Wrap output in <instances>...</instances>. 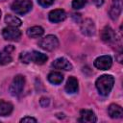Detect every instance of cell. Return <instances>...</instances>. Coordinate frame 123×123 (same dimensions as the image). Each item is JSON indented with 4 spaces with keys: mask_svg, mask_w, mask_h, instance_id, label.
Masks as SVG:
<instances>
[{
    "mask_svg": "<svg viewBox=\"0 0 123 123\" xmlns=\"http://www.w3.org/2000/svg\"><path fill=\"white\" fill-rule=\"evenodd\" d=\"M113 84L114 78L111 75H102L95 82L97 90L103 96H108L110 94L113 87Z\"/></svg>",
    "mask_w": 123,
    "mask_h": 123,
    "instance_id": "obj_1",
    "label": "cell"
},
{
    "mask_svg": "<svg viewBox=\"0 0 123 123\" xmlns=\"http://www.w3.org/2000/svg\"><path fill=\"white\" fill-rule=\"evenodd\" d=\"M19 59L23 63H30L31 62L37 64H43L47 60L48 57L40 52L32 51V52H22L19 55Z\"/></svg>",
    "mask_w": 123,
    "mask_h": 123,
    "instance_id": "obj_2",
    "label": "cell"
},
{
    "mask_svg": "<svg viewBox=\"0 0 123 123\" xmlns=\"http://www.w3.org/2000/svg\"><path fill=\"white\" fill-rule=\"evenodd\" d=\"M32 6L33 3L31 0H13L11 9L17 14H25L31 11Z\"/></svg>",
    "mask_w": 123,
    "mask_h": 123,
    "instance_id": "obj_3",
    "label": "cell"
},
{
    "mask_svg": "<svg viewBox=\"0 0 123 123\" xmlns=\"http://www.w3.org/2000/svg\"><path fill=\"white\" fill-rule=\"evenodd\" d=\"M38 45L40 48L46 50V51H53L58 48L59 46V40L56 36L53 35H48L45 37L41 38L38 42Z\"/></svg>",
    "mask_w": 123,
    "mask_h": 123,
    "instance_id": "obj_4",
    "label": "cell"
},
{
    "mask_svg": "<svg viewBox=\"0 0 123 123\" xmlns=\"http://www.w3.org/2000/svg\"><path fill=\"white\" fill-rule=\"evenodd\" d=\"M24 85H25L24 76L16 75L13 78V80H12L11 86H10V93L12 96H18L22 92V90L24 88Z\"/></svg>",
    "mask_w": 123,
    "mask_h": 123,
    "instance_id": "obj_5",
    "label": "cell"
},
{
    "mask_svg": "<svg viewBox=\"0 0 123 123\" xmlns=\"http://www.w3.org/2000/svg\"><path fill=\"white\" fill-rule=\"evenodd\" d=\"M2 36L7 40L17 41V40H19V38L21 37V32L16 27H11V26H9V27L3 29Z\"/></svg>",
    "mask_w": 123,
    "mask_h": 123,
    "instance_id": "obj_6",
    "label": "cell"
},
{
    "mask_svg": "<svg viewBox=\"0 0 123 123\" xmlns=\"http://www.w3.org/2000/svg\"><path fill=\"white\" fill-rule=\"evenodd\" d=\"M111 64H112V59L111 56L108 55L98 57L94 61V66L100 70H108L111 68Z\"/></svg>",
    "mask_w": 123,
    "mask_h": 123,
    "instance_id": "obj_7",
    "label": "cell"
},
{
    "mask_svg": "<svg viewBox=\"0 0 123 123\" xmlns=\"http://www.w3.org/2000/svg\"><path fill=\"white\" fill-rule=\"evenodd\" d=\"M101 38H102V40L104 42L111 44V43L115 42V40H116V35H115L114 31L110 26H106L101 31Z\"/></svg>",
    "mask_w": 123,
    "mask_h": 123,
    "instance_id": "obj_8",
    "label": "cell"
},
{
    "mask_svg": "<svg viewBox=\"0 0 123 123\" xmlns=\"http://www.w3.org/2000/svg\"><path fill=\"white\" fill-rule=\"evenodd\" d=\"M81 32L83 35L87 36V37L93 36L95 34V25L93 21L89 18L85 19L81 24Z\"/></svg>",
    "mask_w": 123,
    "mask_h": 123,
    "instance_id": "obj_9",
    "label": "cell"
},
{
    "mask_svg": "<svg viewBox=\"0 0 123 123\" xmlns=\"http://www.w3.org/2000/svg\"><path fill=\"white\" fill-rule=\"evenodd\" d=\"M122 12V0H112L111 9L109 11L110 17L113 20L117 19Z\"/></svg>",
    "mask_w": 123,
    "mask_h": 123,
    "instance_id": "obj_10",
    "label": "cell"
},
{
    "mask_svg": "<svg viewBox=\"0 0 123 123\" xmlns=\"http://www.w3.org/2000/svg\"><path fill=\"white\" fill-rule=\"evenodd\" d=\"M52 66L56 69H62V70H71L72 69V64L71 62L66 60L65 58H58L52 62Z\"/></svg>",
    "mask_w": 123,
    "mask_h": 123,
    "instance_id": "obj_11",
    "label": "cell"
},
{
    "mask_svg": "<svg viewBox=\"0 0 123 123\" xmlns=\"http://www.w3.org/2000/svg\"><path fill=\"white\" fill-rule=\"evenodd\" d=\"M97 118L95 113L91 110H82L80 111V122H86V123H94L96 122Z\"/></svg>",
    "mask_w": 123,
    "mask_h": 123,
    "instance_id": "obj_12",
    "label": "cell"
},
{
    "mask_svg": "<svg viewBox=\"0 0 123 123\" xmlns=\"http://www.w3.org/2000/svg\"><path fill=\"white\" fill-rule=\"evenodd\" d=\"M49 20L53 23H58V22H61V21H63L66 17V13L63 10H54V11H51L49 12Z\"/></svg>",
    "mask_w": 123,
    "mask_h": 123,
    "instance_id": "obj_13",
    "label": "cell"
},
{
    "mask_svg": "<svg viewBox=\"0 0 123 123\" xmlns=\"http://www.w3.org/2000/svg\"><path fill=\"white\" fill-rule=\"evenodd\" d=\"M108 113L111 118H121L123 115V111L119 105L111 104L108 108Z\"/></svg>",
    "mask_w": 123,
    "mask_h": 123,
    "instance_id": "obj_14",
    "label": "cell"
},
{
    "mask_svg": "<svg viewBox=\"0 0 123 123\" xmlns=\"http://www.w3.org/2000/svg\"><path fill=\"white\" fill-rule=\"evenodd\" d=\"M78 88H79V86H78V80L71 76L67 79V82H66V85H65V90L67 93H75L78 91Z\"/></svg>",
    "mask_w": 123,
    "mask_h": 123,
    "instance_id": "obj_15",
    "label": "cell"
},
{
    "mask_svg": "<svg viewBox=\"0 0 123 123\" xmlns=\"http://www.w3.org/2000/svg\"><path fill=\"white\" fill-rule=\"evenodd\" d=\"M12 110H13L12 104H11L10 102L0 100V116H7L11 114Z\"/></svg>",
    "mask_w": 123,
    "mask_h": 123,
    "instance_id": "obj_16",
    "label": "cell"
},
{
    "mask_svg": "<svg viewBox=\"0 0 123 123\" xmlns=\"http://www.w3.org/2000/svg\"><path fill=\"white\" fill-rule=\"evenodd\" d=\"M44 33V30L42 27L40 26H33L31 28H29L27 30V35L28 37H32V38H37V37H40Z\"/></svg>",
    "mask_w": 123,
    "mask_h": 123,
    "instance_id": "obj_17",
    "label": "cell"
},
{
    "mask_svg": "<svg viewBox=\"0 0 123 123\" xmlns=\"http://www.w3.org/2000/svg\"><path fill=\"white\" fill-rule=\"evenodd\" d=\"M48 81L51 83V84H54V85H60L62 80H63V76L61 72H57V71H53V72H50L48 74Z\"/></svg>",
    "mask_w": 123,
    "mask_h": 123,
    "instance_id": "obj_18",
    "label": "cell"
},
{
    "mask_svg": "<svg viewBox=\"0 0 123 123\" xmlns=\"http://www.w3.org/2000/svg\"><path fill=\"white\" fill-rule=\"evenodd\" d=\"M5 22L11 27H16L17 28V27L21 26V20L12 14H7L5 16Z\"/></svg>",
    "mask_w": 123,
    "mask_h": 123,
    "instance_id": "obj_19",
    "label": "cell"
},
{
    "mask_svg": "<svg viewBox=\"0 0 123 123\" xmlns=\"http://www.w3.org/2000/svg\"><path fill=\"white\" fill-rule=\"evenodd\" d=\"M12 61L11 55L7 52H0V65H5L10 63Z\"/></svg>",
    "mask_w": 123,
    "mask_h": 123,
    "instance_id": "obj_20",
    "label": "cell"
},
{
    "mask_svg": "<svg viewBox=\"0 0 123 123\" xmlns=\"http://www.w3.org/2000/svg\"><path fill=\"white\" fill-rule=\"evenodd\" d=\"M86 2H87V0H73L72 1V8L75 10L82 9L86 4Z\"/></svg>",
    "mask_w": 123,
    "mask_h": 123,
    "instance_id": "obj_21",
    "label": "cell"
},
{
    "mask_svg": "<svg viewBox=\"0 0 123 123\" xmlns=\"http://www.w3.org/2000/svg\"><path fill=\"white\" fill-rule=\"evenodd\" d=\"M55 0H37L38 4L41 6V7H44V8H47L49 6H51L53 3H54Z\"/></svg>",
    "mask_w": 123,
    "mask_h": 123,
    "instance_id": "obj_22",
    "label": "cell"
},
{
    "mask_svg": "<svg viewBox=\"0 0 123 123\" xmlns=\"http://www.w3.org/2000/svg\"><path fill=\"white\" fill-rule=\"evenodd\" d=\"M39 103H40V106L43 107V108H46L49 106V103H50V100L49 98H46V97H41L40 100H39Z\"/></svg>",
    "mask_w": 123,
    "mask_h": 123,
    "instance_id": "obj_23",
    "label": "cell"
},
{
    "mask_svg": "<svg viewBox=\"0 0 123 123\" xmlns=\"http://www.w3.org/2000/svg\"><path fill=\"white\" fill-rule=\"evenodd\" d=\"M20 122L21 123H25V122H33V123H36L37 122V119L34 118V117H30V116H26V117H23L22 119H20Z\"/></svg>",
    "mask_w": 123,
    "mask_h": 123,
    "instance_id": "obj_24",
    "label": "cell"
},
{
    "mask_svg": "<svg viewBox=\"0 0 123 123\" xmlns=\"http://www.w3.org/2000/svg\"><path fill=\"white\" fill-rule=\"evenodd\" d=\"M13 50H14V47H13L12 45H8V46H6L5 49H4V51L7 52V53H9V54H11V52H12Z\"/></svg>",
    "mask_w": 123,
    "mask_h": 123,
    "instance_id": "obj_25",
    "label": "cell"
},
{
    "mask_svg": "<svg viewBox=\"0 0 123 123\" xmlns=\"http://www.w3.org/2000/svg\"><path fill=\"white\" fill-rule=\"evenodd\" d=\"M93 3L96 7H100L104 4V0H93Z\"/></svg>",
    "mask_w": 123,
    "mask_h": 123,
    "instance_id": "obj_26",
    "label": "cell"
},
{
    "mask_svg": "<svg viewBox=\"0 0 123 123\" xmlns=\"http://www.w3.org/2000/svg\"><path fill=\"white\" fill-rule=\"evenodd\" d=\"M0 18H1V11H0Z\"/></svg>",
    "mask_w": 123,
    "mask_h": 123,
    "instance_id": "obj_27",
    "label": "cell"
},
{
    "mask_svg": "<svg viewBox=\"0 0 123 123\" xmlns=\"http://www.w3.org/2000/svg\"><path fill=\"white\" fill-rule=\"evenodd\" d=\"M0 1H6V0H0Z\"/></svg>",
    "mask_w": 123,
    "mask_h": 123,
    "instance_id": "obj_28",
    "label": "cell"
}]
</instances>
